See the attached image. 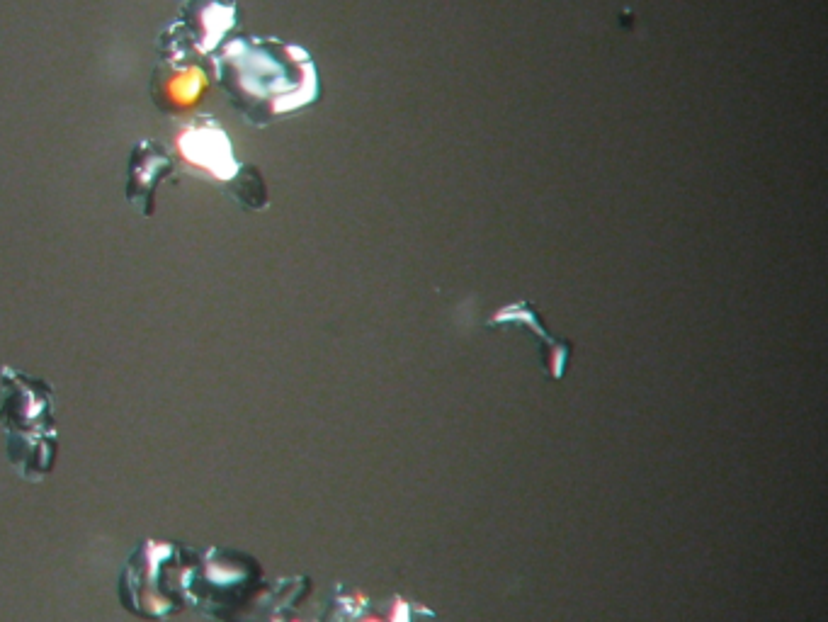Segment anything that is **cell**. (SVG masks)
I'll return each instance as SVG.
<instances>
[{
	"label": "cell",
	"mask_w": 828,
	"mask_h": 622,
	"mask_svg": "<svg viewBox=\"0 0 828 622\" xmlns=\"http://www.w3.org/2000/svg\"><path fill=\"white\" fill-rule=\"evenodd\" d=\"M173 173V158L161 144L153 141H141L134 149L132 158V175H129V200L144 207L146 214L153 209V192L163 175Z\"/></svg>",
	"instance_id": "obj_1"
}]
</instances>
